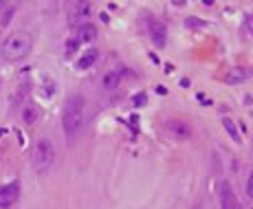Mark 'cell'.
<instances>
[{"mask_svg":"<svg viewBox=\"0 0 253 209\" xmlns=\"http://www.w3.org/2000/svg\"><path fill=\"white\" fill-rule=\"evenodd\" d=\"M79 40H84V42H93L97 37V29L93 25H84V27H79Z\"/></svg>","mask_w":253,"mask_h":209,"instance_id":"cell-10","label":"cell"},{"mask_svg":"<svg viewBox=\"0 0 253 209\" xmlns=\"http://www.w3.org/2000/svg\"><path fill=\"white\" fill-rule=\"evenodd\" d=\"M95 60H97V51H88V53H86L82 60L77 62V69H79V70H86V69H91V66L95 64Z\"/></svg>","mask_w":253,"mask_h":209,"instance_id":"cell-9","label":"cell"},{"mask_svg":"<svg viewBox=\"0 0 253 209\" xmlns=\"http://www.w3.org/2000/svg\"><path fill=\"white\" fill-rule=\"evenodd\" d=\"M249 75L251 73L245 69V66H233V69H229V73H227V84H240V82H245Z\"/></svg>","mask_w":253,"mask_h":209,"instance_id":"cell-7","label":"cell"},{"mask_svg":"<svg viewBox=\"0 0 253 209\" xmlns=\"http://www.w3.org/2000/svg\"><path fill=\"white\" fill-rule=\"evenodd\" d=\"M220 207L222 209H238V198L227 183L220 185Z\"/></svg>","mask_w":253,"mask_h":209,"instance_id":"cell-6","label":"cell"},{"mask_svg":"<svg viewBox=\"0 0 253 209\" xmlns=\"http://www.w3.org/2000/svg\"><path fill=\"white\" fill-rule=\"evenodd\" d=\"M18 196H20V185L18 183H9L4 187H0V207L9 209L18 201Z\"/></svg>","mask_w":253,"mask_h":209,"instance_id":"cell-5","label":"cell"},{"mask_svg":"<svg viewBox=\"0 0 253 209\" xmlns=\"http://www.w3.org/2000/svg\"><path fill=\"white\" fill-rule=\"evenodd\" d=\"M247 194L253 198V172L249 174V180H247Z\"/></svg>","mask_w":253,"mask_h":209,"instance_id":"cell-17","label":"cell"},{"mask_svg":"<svg viewBox=\"0 0 253 209\" xmlns=\"http://www.w3.org/2000/svg\"><path fill=\"white\" fill-rule=\"evenodd\" d=\"M170 130H172V132H179V130H181L183 139H187V137H190V128L183 126V123H170Z\"/></svg>","mask_w":253,"mask_h":209,"instance_id":"cell-13","label":"cell"},{"mask_svg":"<svg viewBox=\"0 0 253 209\" xmlns=\"http://www.w3.org/2000/svg\"><path fill=\"white\" fill-rule=\"evenodd\" d=\"M37 117H40V110L35 108V104H25L22 106V121L25 123H35L37 121Z\"/></svg>","mask_w":253,"mask_h":209,"instance_id":"cell-8","label":"cell"},{"mask_svg":"<svg viewBox=\"0 0 253 209\" xmlns=\"http://www.w3.org/2000/svg\"><path fill=\"white\" fill-rule=\"evenodd\" d=\"M148 33L152 37V42L157 46H165V40H167V29L163 22L154 20V18H148Z\"/></svg>","mask_w":253,"mask_h":209,"instance_id":"cell-4","label":"cell"},{"mask_svg":"<svg viewBox=\"0 0 253 209\" xmlns=\"http://www.w3.org/2000/svg\"><path fill=\"white\" fill-rule=\"evenodd\" d=\"M222 126H224V130H227L229 132V135H231V139L233 141H236V143H240V132H238V128H236V123H233L231 119H229V117H224V119H222Z\"/></svg>","mask_w":253,"mask_h":209,"instance_id":"cell-11","label":"cell"},{"mask_svg":"<svg viewBox=\"0 0 253 209\" xmlns=\"http://www.w3.org/2000/svg\"><path fill=\"white\" fill-rule=\"evenodd\" d=\"M121 82V75L119 73H106L104 75V86L106 88H117Z\"/></svg>","mask_w":253,"mask_h":209,"instance_id":"cell-12","label":"cell"},{"mask_svg":"<svg viewBox=\"0 0 253 209\" xmlns=\"http://www.w3.org/2000/svg\"><path fill=\"white\" fill-rule=\"evenodd\" d=\"M31 49H33V37H31V33L18 31V33H11V35L4 40L0 51H2V58L7 62H18V60L27 58V55L31 53Z\"/></svg>","mask_w":253,"mask_h":209,"instance_id":"cell-2","label":"cell"},{"mask_svg":"<svg viewBox=\"0 0 253 209\" xmlns=\"http://www.w3.org/2000/svg\"><path fill=\"white\" fill-rule=\"evenodd\" d=\"M77 46H79V40L75 37V40H68L66 42V55H73L75 51H77Z\"/></svg>","mask_w":253,"mask_h":209,"instance_id":"cell-14","label":"cell"},{"mask_svg":"<svg viewBox=\"0 0 253 209\" xmlns=\"http://www.w3.org/2000/svg\"><path fill=\"white\" fill-rule=\"evenodd\" d=\"M132 102H134V106H143V104L148 102V97H145L143 93H139V95H134L132 97Z\"/></svg>","mask_w":253,"mask_h":209,"instance_id":"cell-15","label":"cell"},{"mask_svg":"<svg viewBox=\"0 0 253 209\" xmlns=\"http://www.w3.org/2000/svg\"><path fill=\"white\" fill-rule=\"evenodd\" d=\"M2 9H4V4H2V2H0V13H2Z\"/></svg>","mask_w":253,"mask_h":209,"instance_id":"cell-19","label":"cell"},{"mask_svg":"<svg viewBox=\"0 0 253 209\" xmlns=\"http://www.w3.org/2000/svg\"><path fill=\"white\" fill-rule=\"evenodd\" d=\"M187 27H203V22H198V20H187Z\"/></svg>","mask_w":253,"mask_h":209,"instance_id":"cell-18","label":"cell"},{"mask_svg":"<svg viewBox=\"0 0 253 209\" xmlns=\"http://www.w3.org/2000/svg\"><path fill=\"white\" fill-rule=\"evenodd\" d=\"M245 27H247V33L253 37V16H247V20H245Z\"/></svg>","mask_w":253,"mask_h":209,"instance_id":"cell-16","label":"cell"},{"mask_svg":"<svg viewBox=\"0 0 253 209\" xmlns=\"http://www.w3.org/2000/svg\"><path fill=\"white\" fill-rule=\"evenodd\" d=\"M84 112H86V102H84L82 95H75L66 102L64 108V117H62V126H64V135L71 141L77 137V132L84 126Z\"/></svg>","mask_w":253,"mask_h":209,"instance_id":"cell-1","label":"cell"},{"mask_svg":"<svg viewBox=\"0 0 253 209\" xmlns=\"http://www.w3.org/2000/svg\"><path fill=\"white\" fill-rule=\"evenodd\" d=\"M53 159H55V150L51 145L49 139H40L33 148V168L37 172H49V168L53 165Z\"/></svg>","mask_w":253,"mask_h":209,"instance_id":"cell-3","label":"cell"}]
</instances>
